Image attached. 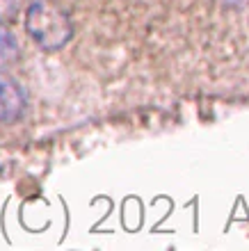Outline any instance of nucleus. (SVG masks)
I'll return each mask as SVG.
<instances>
[{
	"label": "nucleus",
	"instance_id": "2",
	"mask_svg": "<svg viewBox=\"0 0 249 251\" xmlns=\"http://www.w3.org/2000/svg\"><path fill=\"white\" fill-rule=\"evenodd\" d=\"M28 105V94L16 78L0 71V124H16Z\"/></svg>",
	"mask_w": 249,
	"mask_h": 251
},
{
	"label": "nucleus",
	"instance_id": "4",
	"mask_svg": "<svg viewBox=\"0 0 249 251\" xmlns=\"http://www.w3.org/2000/svg\"><path fill=\"white\" fill-rule=\"evenodd\" d=\"M16 14V0H0V23Z\"/></svg>",
	"mask_w": 249,
	"mask_h": 251
},
{
	"label": "nucleus",
	"instance_id": "1",
	"mask_svg": "<svg viewBox=\"0 0 249 251\" xmlns=\"http://www.w3.org/2000/svg\"><path fill=\"white\" fill-rule=\"evenodd\" d=\"M28 37L46 53H57L73 39L69 14L53 0H32L23 19Z\"/></svg>",
	"mask_w": 249,
	"mask_h": 251
},
{
	"label": "nucleus",
	"instance_id": "3",
	"mask_svg": "<svg viewBox=\"0 0 249 251\" xmlns=\"http://www.w3.org/2000/svg\"><path fill=\"white\" fill-rule=\"evenodd\" d=\"M21 57V46L16 34L5 25L0 23V69H7V66L16 64Z\"/></svg>",
	"mask_w": 249,
	"mask_h": 251
}]
</instances>
